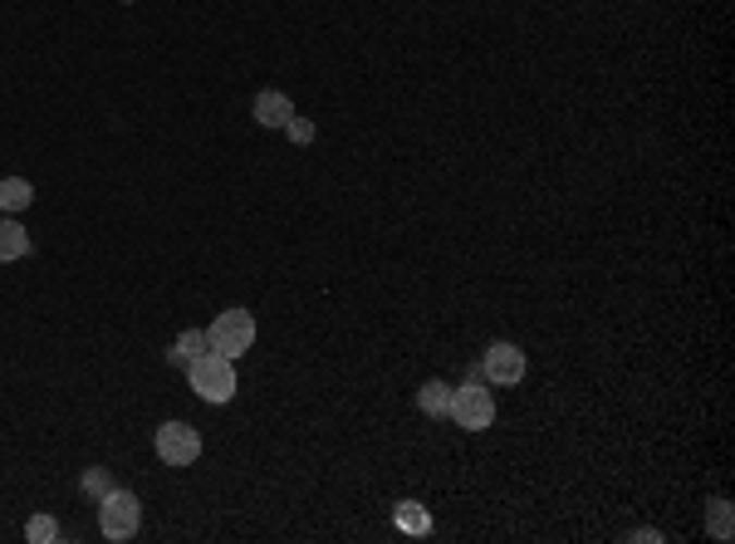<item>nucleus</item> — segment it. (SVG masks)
Masks as SVG:
<instances>
[{
  "label": "nucleus",
  "mask_w": 735,
  "mask_h": 544,
  "mask_svg": "<svg viewBox=\"0 0 735 544\" xmlns=\"http://www.w3.org/2000/svg\"><path fill=\"white\" fill-rule=\"evenodd\" d=\"M711 534H715V540H731V500H715L711 505Z\"/></svg>",
  "instance_id": "16"
},
{
  "label": "nucleus",
  "mask_w": 735,
  "mask_h": 544,
  "mask_svg": "<svg viewBox=\"0 0 735 544\" xmlns=\"http://www.w3.org/2000/svg\"><path fill=\"white\" fill-rule=\"evenodd\" d=\"M137 524H143V500H137L133 491H123V485H113V491L98 500V530H103V540H113V544L133 540Z\"/></svg>",
  "instance_id": "4"
},
{
  "label": "nucleus",
  "mask_w": 735,
  "mask_h": 544,
  "mask_svg": "<svg viewBox=\"0 0 735 544\" xmlns=\"http://www.w3.org/2000/svg\"><path fill=\"white\" fill-rule=\"evenodd\" d=\"M78 485H84V495H88V500H103V495L108 491H113V471H108V466H88V471H84V481H78Z\"/></svg>",
  "instance_id": "13"
},
{
  "label": "nucleus",
  "mask_w": 735,
  "mask_h": 544,
  "mask_svg": "<svg viewBox=\"0 0 735 544\" xmlns=\"http://www.w3.org/2000/svg\"><path fill=\"white\" fill-rule=\"evenodd\" d=\"M525 348L519 344H510V338H495V344L480 354V383H490V387H515V383H525Z\"/></svg>",
  "instance_id": "6"
},
{
  "label": "nucleus",
  "mask_w": 735,
  "mask_h": 544,
  "mask_svg": "<svg viewBox=\"0 0 735 544\" xmlns=\"http://www.w3.org/2000/svg\"><path fill=\"white\" fill-rule=\"evenodd\" d=\"M446 417L461 426V432H486V426H495V393H486L476 368L466 373L461 387H451V412Z\"/></svg>",
  "instance_id": "2"
},
{
  "label": "nucleus",
  "mask_w": 735,
  "mask_h": 544,
  "mask_svg": "<svg viewBox=\"0 0 735 544\" xmlns=\"http://www.w3.org/2000/svg\"><path fill=\"white\" fill-rule=\"evenodd\" d=\"M250 119L260 123V128H284V123L294 119L290 94H280V89H260V94H255V103H250Z\"/></svg>",
  "instance_id": "7"
},
{
  "label": "nucleus",
  "mask_w": 735,
  "mask_h": 544,
  "mask_svg": "<svg viewBox=\"0 0 735 544\" xmlns=\"http://www.w3.org/2000/svg\"><path fill=\"white\" fill-rule=\"evenodd\" d=\"M206 329H182V334H176V344L167 348V363H176V368H186L192 363V358H201L206 354Z\"/></svg>",
  "instance_id": "11"
},
{
  "label": "nucleus",
  "mask_w": 735,
  "mask_h": 544,
  "mask_svg": "<svg viewBox=\"0 0 735 544\" xmlns=\"http://www.w3.org/2000/svg\"><path fill=\"white\" fill-rule=\"evenodd\" d=\"M627 540H637V544H662L666 534H662V530H633V534H627Z\"/></svg>",
  "instance_id": "17"
},
{
  "label": "nucleus",
  "mask_w": 735,
  "mask_h": 544,
  "mask_svg": "<svg viewBox=\"0 0 735 544\" xmlns=\"http://www.w3.org/2000/svg\"><path fill=\"white\" fill-rule=\"evenodd\" d=\"M186 383H192V393L201 397V403H211V407H225L235 393H241V378H235V358L211 354V348H206L201 358H192V363H186Z\"/></svg>",
  "instance_id": "1"
},
{
  "label": "nucleus",
  "mask_w": 735,
  "mask_h": 544,
  "mask_svg": "<svg viewBox=\"0 0 735 544\" xmlns=\"http://www.w3.org/2000/svg\"><path fill=\"white\" fill-rule=\"evenodd\" d=\"M417 407L427 417H446L451 412V383H441V378H431V383L417 387Z\"/></svg>",
  "instance_id": "12"
},
{
  "label": "nucleus",
  "mask_w": 735,
  "mask_h": 544,
  "mask_svg": "<svg viewBox=\"0 0 735 544\" xmlns=\"http://www.w3.org/2000/svg\"><path fill=\"white\" fill-rule=\"evenodd\" d=\"M25 540L29 544H54L59 540V520H54V515H29Z\"/></svg>",
  "instance_id": "14"
},
{
  "label": "nucleus",
  "mask_w": 735,
  "mask_h": 544,
  "mask_svg": "<svg viewBox=\"0 0 735 544\" xmlns=\"http://www.w3.org/2000/svg\"><path fill=\"white\" fill-rule=\"evenodd\" d=\"M29 256V231L15 217H0V265H15Z\"/></svg>",
  "instance_id": "8"
},
{
  "label": "nucleus",
  "mask_w": 735,
  "mask_h": 544,
  "mask_svg": "<svg viewBox=\"0 0 735 544\" xmlns=\"http://www.w3.org/2000/svg\"><path fill=\"white\" fill-rule=\"evenodd\" d=\"M392 524L402 534H431V510L421 500H397L392 505Z\"/></svg>",
  "instance_id": "10"
},
{
  "label": "nucleus",
  "mask_w": 735,
  "mask_h": 544,
  "mask_svg": "<svg viewBox=\"0 0 735 544\" xmlns=\"http://www.w3.org/2000/svg\"><path fill=\"white\" fill-rule=\"evenodd\" d=\"M255 314L250 309H221V314L211 319V329H206V344H211V354H225V358H241L255 348Z\"/></svg>",
  "instance_id": "3"
},
{
  "label": "nucleus",
  "mask_w": 735,
  "mask_h": 544,
  "mask_svg": "<svg viewBox=\"0 0 735 544\" xmlns=\"http://www.w3.org/2000/svg\"><path fill=\"white\" fill-rule=\"evenodd\" d=\"M35 207V187L29 177H0V217H20Z\"/></svg>",
  "instance_id": "9"
},
{
  "label": "nucleus",
  "mask_w": 735,
  "mask_h": 544,
  "mask_svg": "<svg viewBox=\"0 0 735 544\" xmlns=\"http://www.w3.org/2000/svg\"><path fill=\"white\" fill-rule=\"evenodd\" d=\"M284 133H290V143H294V148H309V143H314V133H319V128H314V119H299V113H294V119L284 123Z\"/></svg>",
  "instance_id": "15"
},
{
  "label": "nucleus",
  "mask_w": 735,
  "mask_h": 544,
  "mask_svg": "<svg viewBox=\"0 0 735 544\" xmlns=\"http://www.w3.org/2000/svg\"><path fill=\"white\" fill-rule=\"evenodd\" d=\"M152 446H157V461L172 466V471H182V466H196V456H201V432H196L192 422H162L152 432Z\"/></svg>",
  "instance_id": "5"
}]
</instances>
